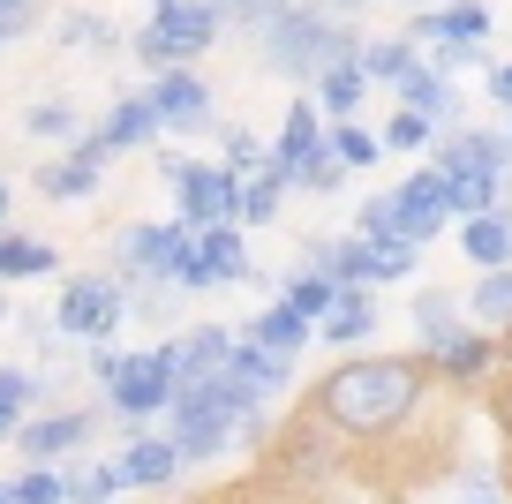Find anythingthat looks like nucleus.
<instances>
[{"instance_id": "nucleus-31", "label": "nucleus", "mask_w": 512, "mask_h": 504, "mask_svg": "<svg viewBox=\"0 0 512 504\" xmlns=\"http://www.w3.org/2000/svg\"><path fill=\"white\" fill-rule=\"evenodd\" d=\"M339 174H347V158L332 151V136H317V143H309V158H302V174H294V189L332 196V189H339Z\"/></svg>"}, {"instance_id": "nucleus-17", "label": "nucleus", "mask_w": 512, "mask_h": 504, "mask_svg": "<svg viewBox=\"0 0 512 504\" xmlns=\"http://www.w3.org/2000/svg\"><path fill=\"white\" fill-rule=\"evenodd\" d=\"M174 467H181L174 444H159V437L136 429V444H128V459H121V482L128 489H166V482H174Z\"/></svg>"}, {"instance_id": "nucleus-39", "label": "nucleus", "mask_w": 512, "mask_h": 504, "mask_svg": "<svg viewBox=\"0 0 512 504\" xmlns=\"http://www.w3.org/2000/svg\"><path fill=\"white\" fill-rule=\"evenodd\" d=\"M226 166H234V174L264 166V151H256V136H249V128H226Z\"/></svg>"}, {"instance_id": "nucleus-25", "label": "nucleus", "mask_w": 512, "mask_h": 504, "mask_svg": "<svg viewBox=\"0 0 512 504\" xmlns=\"http://www.w3.org/2000/svg\"><path fill=\"white\" fill-rule=\"evenodd\" d=\"M249 339H256V347H272V354H302V347H309V316H294L287 301H272V309L256 316Z\"/></svg>"}, {"instance_id": "nucleus-21", "label": "nucleus", "mask_w": 512, "mask_h": 504, "mask_svg": "<svg viewBox=\"0 0 512 504\" xmlns=\"http://www.w3.org/2000/svg\"><path fill=\"white\" fill-rule=\"evenodd\" d=\"M362 249H369V286H377V279H407L422 241H407L400 226H392V234H362Z\"/></svg>"}, {"instance_id": "nucleus-47", "label": "nucleus", "mask_w": 512, "mask_h": 504, "mask_svg": "<svg viewBox=\"0 0 512 504\" xmlns=\"http://www.w3.org/2000/svg\"><path fill=\"white\" fill-rule=\"evenodd\" d=\"M505 429H512V392H505Z\"/></svg>"}, {"instance_id": "nucleus-26", "label": "nucleus", "mask_w": 512, "mask_h": 504, "mask_svg": "<svg viewBox=\"0 0 512 504\" xmlns=\"http://www.w3.org/2000/svg\"><path fill=\"white\" fill-rule=\"evenodd\" d=\"M151 136H159V113H151L144 98H121V113L98 128V143H106V151H136V143H151Z\"/></svg>"}, {"instance_id": "nucleus-8", "label": "nucleus", "mask_w": 512, "mask_h": 504, "mask_svg": "<svg viewBox=\"0 0 512 504\" xmlns=\"http://www.w3.org/2000/svg\"><path fill=\"white\" fill-rule=\"evenodd\" d=\"M144 106L159 113V128H174V136H204L211 128V91L189 76V68H159V83L144 91Z\"/></svg>"}, {"instance_id": "nucleus-10", "label": "nucleus", "mask_w": 512, "mask_h": 504, "mask_svg": "<svg viewBox=\"0 0 512 504\" xmlns=\"http://www.w3.org/2000/svg\"><path fill=\"white\" fill-rule=\"evenodd\" d=\"M392 226H400L407 241H437V226H445V174H437V166H422V174L400 181V196H392Z\"/></svg>"}, {"instance_id": "nucleus-15", "label": "nucleus", "mask_w": 512, "mask_h": 504, "mask_svg": "<svg viewBox=\"0 0 512 504\" xmlns=\"http://www.w3.org/2000/svg\"><path fill=\"white\" fill-rule=\"evenodd\" d=\"M392 91H400V106H415V113H430V121H437V128H445V121H460V91H452V83H445V76H437V68H430V61H415V68H407V76H400V83H392Z\"/></svg>"}, {"instance_id": "nucleus-40", "label": "nucleus", "mask_w": 512, "mask_h": 504, "mask_svg": "<svg viewBox=\"0 0 512 504\" xmlns=\"http://www.w3.org/2000/svg\"><path fill=\"white\" fill-rule=\"evenodd\" d=\"M362 234H392V196H369L362 204Z\"/></svg>"}, {"instance_id": "nucleus-46", "label": "nucleus", "mask_w": 512, "mask_h": 504, "mask_svg": "<svg viewBox=\"0 0 512 504\" xmlns=\"http://www.w3.org/2000/svg\"><path fill=\"white\" fill-rule=\"evenodd\" d=\"M505 174H512V136H505Z\"/></svg>"}, {"instance_id": "nucleus-18", "label": "nucleus", "mask_w": 512, "mask_h": 504, "mask_svg": "<svg viewBox=\"0 0 512 504\" xmlns=\"http://www.w3.org/2000/svg\"><path fill=\"white\" fill-rule=\"evenodd\" d=\"M166 362H174V384H196V377H211V369L226 362V331H219V324L189 331V339H174V347H166Z\"/></svg>"}, {"instance_id": "nucleus-49", "label": "nucleus", "mask_w": 512, "mask_h": 504, "mask_svg": "<svg viewBox=\"0 0 512 504\" xmlns=\"http://www.w3.org/2000/svg\"><path fill=\"white\" fill-rule=\"evenodd\" d=\"M407 8H430V0H407Z\"/></svg>"}, {"instance_id": "nucleus-30", "label": "nucleus", "mask_w": 512, "mask_h": 504, "mask_svg": "<svg viewBox=\"0 0 512 504\" xmlns=\"http://www.w3.org/2000/svg\"><path fill=\"white\" fill-rule=\"evenodd\" d=\"M415 331H422V347H445V339H460V309H452V294L445 286H430V294L415 301Z\"/></svg>"}, {"instance_id": "nucleus-11", "label": "nucleus", "mask_w": 512, "mask_h": 504, "mask_svg": "<svg viewBox=\"0 0 512 504\" xmlns=\"http://www.w3.org/2000/svg\"><path fill=\"white\" fill-rule=\"evenodd\" d=\"M106 158L113 151L98 136H76V151H68L61 166H38V189H46L53 204H83V196L98 189V166H106Z\"/></svg>"}, {"instance_id": "nucleus-13", "label": "nucleus", "mask_w": 512, "mask_h": 504, "mask_svg": "<svg viewBox=\"0 0 512 504\" xmlns=\"http://www.w3.org/2000/svg\"><path fill=\"white\" fill-rule=\"evenodd\" d=\"M490 31V8L460 0V8H430V16L407 23V46H460V38H482Z\"/></svg>"}, {"instance_id": "nucleus-38", "label": "nucleus", "mask_w": 512, "mask_h": 504, "mask_svg": "<svg viewBox=\"0 0 512 504\" xmlns=\"http://www.w3.org/2000/svg\"><path fill=\"white\" fill-rule=\"evenodd\" d=\"M332 151L347 158V166H369V158H377V136H362V128L339 121V128H332Z\"/></svg>"}, {"instance_id": "nucleus-33", "label": "nucleus", "mask_w": 512, "mask_h": 504, "mask_svg": "<svg viewBox=\"0 0 512 504\" xmlns=\"http://www.w3.org/2000/svg\"><path fill=\"white\" fill-rule=\"evenodd\" d=\"M430 136H437V121L430 113H415V106H400L392 121H384V136H377V151H430Z\"/></svg>"}, {"instance_id": "nucleus-34", "label": "nucleus", "mask_w": 512, "mask_h": 504, "mask_svg": "<svg viewBox=\"0 0 512 504\" xmlns=\"http://www.w3.org/2000/svg\"><path fill=\"white\" fill-rule=\"evenodd\" d=\"M23 128H31L38 143H76V136H83L76 106H61V98H46V106H31V113H23Z\"/></svg>"}, {"instance_id": "nucleus-41", "label": "nucleus", "mask_w": 512, "mask_h": 504, "mask_svg": "<svg viewBox=\"0 0 512 504\" xmlns=\"http://www.w3.org/2000/svg\"><path fill=\"white\" fill-rule=\"evenodd\" d=\"M490 98H497V106H512V61L490 68Z\"/></svg>"}, {"instance_id": "nucleus-42", "label": "nucleus", "mask_w": 512, "mask_h": 504, "mask_svg": "<svg viewBox=\"0 0 512 504\" xmlns=\"http://www.w3.org/2000/svg\"><path fill=\"white\" fill-rule=\"evenodd\" d=\"M31 31V16H8V8H0V46H8V38H23Z\"/></svg>"}, {"instance_id": "nucleus-44", "label": "nucleus", "mask_w": 512, "mask_h": 504, "mask_svg": "<svg viewBox=\"0 0 512 504\" xmlns=\"http://www.w3.org/2000/svg\"><path fill=\"white\" fill-rule=\"evenodd\" d=\"M332 8H339V16H347V8H362V0H332Z\"/></svg>"}, {"instance_id": "nucleus-27", "label": "nucleus", "mask_w": 512, "mask_h": 504, "mask_svg": "<svg viewBox=\"0 0 512 504\" xmlns=\"http://www.w3.org/2000/svg\"><path fill=\"white\" fill-rule=\"evenodd\" d=\"M279 196H287V181H279L272 166H249V181H241V196H234V219H249V226L279 219Z\"/></svg>"}, {"instance_id": "nucleus-3", "label": "nucleus", "mask_w": 512, "mask_h": 504, "mask_svg": "<svg viewBox=\"0 0 512 504\" xmlns=\"http://www.w3.org/2000/svg\"><path fill=\"white\" fill-rule=\"evenodd\" d=\"M211 38H219V8L211 0H159V16L136 31V61L174 68V61H196Z\"/></svg>"}, {"instance_id": "nucleus-50", "label": "nucleus", "mask_w": 512, "mask_h": 504, "mask_svg": "<svg viewBox=\"0 0 512 504\" xmlns=\"http://www.w3.org/2000/svg\"><path fill=\"white\" fill-rule=\"evenodd\" d=\"M467 504H490V497H467Z\"/></svg>"}, {"instance_id": "nucleus-51", "label": "nucleus", "mask_w": 512, "mask_h": 504, "mask_svg": "<svg viewBox=\"0 0 512 504\" xmlns=\"http://www.w3.org/2000/svg\"><path fill=\"white\" fill-rule=\"evenodd\" d=\"M505 241H512V219H505Z\"/></svg>"}, {"instance_id": "nucleus-2", "label": "nucleus", "mask_w": 512, "mask_h": 504, "mask_svg": "<svg viewBox=\"0 0 512 504\" xmlns=\"http://www.w3.org/2000/svg\"><path fill=\"white\" fill-rule=\"evenodd\" d=\"M354 53H362V38H354L347 23L317 16V8H287V0H279L272 23H264V61L287 83L317 76V68H332V61H354Z\"/></svg>"}, {"instance_id": "nucleus-36", "label": "nucleus", "mask_w": 512, "mask_h": 504, "mask_svg": "<svg viewBox=\"0 0 512 504\" xmlns=\"http://www.w3.org/2000/svg\"><path fill=\"white\" fill-rule=\"evenodd\" d=\"M279 301H287L294 316H324V309H332V279L302 271V279H287V286H279Z\"/></svg>"}, {"instance_id": "nucleus-45", "label": "nucleus", "mask_w": 512, "mask_h": 504, "mask_svg": "<svg viewBox=\"0 0 512 504\" xmlns=\"http://www.w3.org/2000/svg\"><path fill=\"white\" fill-rule=\"evenodd\" d=\"M0 219H8V181H0Z\"/></svg>"}, {"instance_id": "nucleus-48", "label": "nucleus", "mask_w": 512, "mask_h": 504, "mask_svg": "<svg viewBox=\"0 0 512 504\" xmlns=\"http://www.w3.org/2000/svg\"><path fill=\"white\" fill-rule=\"evenodd\" d=\"M0 504H16V497H8V482H0Z\"/></svg>"}, {"instance_id": "nucleus-28", "label": "nucleus", "mask_w": 512, "mask_h": 504, "mask_svg": "<svg viewBox=\"0 0 512 504\" xmlns=\"http://www.w3.org/2000/svg\"><path fill=\"white\" fill-rule=\"evenodd\" d=\"M61 256H53V241L38 234H0V279H38V271H53Z\"/></svg>"}, {"instance_id": "nucleus-19", "label": "nucleus", "mask_w": 512, "mask_h": 504, "mask_svg": "<svg viewBox=\"0 0 512 504\" xmlns=\"http://www.w3.org/2000/svg\"><path fill=\"white\" fill-rule=\"evenodd\" d=\"M460 249H467L475 271L512 264V241H505V219H497V211H467V219H460Z\"/></svg>"}, {"instance_id": "nucleus-12", "label": "nucleus", "mask_w": 512, "mask_h": 504, "mask_svg": "<svg viewBox=\"0 0 512 504\" xmlns=\"http://www.w3.org/2000/svg\"><path fill=\"white\" fill-rule=\"evenodd\" d=\"M226 377L234 384H249L256 399L264 392H279V384H287V369H294V354H272V347H256V339H226Z\"/></svg>"}, {"instance_id": "nucleus-1", "label": "nucleus", "mask_w": 512, "mask_h": 504, "mask_svg": "<svg viewBox=\"0 0 512 504\" xmlns=\"http://www.w3.org/2000/svg\"><path fill=\"white\" fill-rule=\"evenodd\" d=\"M422 369L415 354H377V362H339L332 377H324L317 407L332 429H347V437H384V429H400L407 414H415L422 399Z\"/></svg>"}, {"instance_id": "nucleus-7", "label": "nucleus", "mask_w": 512, "mask_h": 504, "mask_svg": "<svg viewBox=\"0 0 512 504\" xmlns=\"http://www.w3.org/2000/svg\"><path fill=\"white\" fill-rule=\"evenodd\" d=\"M106 399H113V414H128V422H151V414L174 399V362H166V347L159 354H121Z\"/></svg>"}, {"instance_id": "nucleus-5", "label": "nucleus", "mask_w": 512, "mask_h": 504, "mask_svg": "<svg viewBox=\"0 0 512 504\" xmlns=\"http://www.w3.org/2000/svg\"><path fill=\"white\" fill-rule=\"evenodd\" d=\"M181 256H189V219H174V226H128L121 249H113V271H121V279H144V286H174Z\"/></svg>"}, {"instance_id": "nucleus-22", "label": "nucleus", "mask_w": 512, "mask_h": 504, "mask_svg": "<svg viewBox=\"0 0 512 504\" xmlns=\"http://www.w3.org/2000/svg\"><path fill=\"white\" fill-rule=\"evenodd\" d=\"M467 309H475L490 331H512V264H490V271H482L475 294H467Z\"/></svg>"}, {"instance_id": "nucleus-37", "label": "nucleus", "mask_w": 512, "mask_h": 504, "mask_svg": "<svg viewBox=\"0 0 512 504\" xmlns=\"http://www.w3.org/2000/svg\"><path fill=\"white\" fill-rule=\"evenodd\" d=\"M61 38H68V46H121V31H113L106 16H68Z\"/></svg>"}, {"instance_id": "nucleus-29", "label": "nucleus", "mask_w": 512, "mask_h": 504, "mask_svg": "<svg viewBox=\"0 0 512 504\" xmlns=\"http://www.w3.org/2000/svg\"><path fill=\"white\" fill-rule=\"evenodd\" d=\"M430 362L445 369L452 384H475L482 369H490V339H482V331H460V339H445V347H437Z\"/></svg>"}, {"instance_id": "nucleus-24", "label": "nucleus", "mask_w": 512, "mask_h": 504, "mask_svg": "<svg viewBox=\"0 0 512 504\" xmlns=\"http://www.w3.org/2000/svg\"><path fill=\"white\" fill-rule=\"evenodd\" d=\"M354 106H362V68H354V61H332V68H317V113L347 121Z\"/></svg>"}, {"instance_id": "nucleus-20", "label": "nucleus", "mask_w": 512, "mask_h": 504, "mask_svg": "<svg viewBox=\"0 0 512 504\" xmlns=\"http://www.w3.org/2000/svg\"><path fill=\"white\" fill-rule=\"evenodd\" d=\"M309 271L332 286H369V249L362 241H309Z\"/></svg>"}, {"instance_id": "nucleus-9", "label": "nucleus", "mask_w": 512, "mask_h": 504, "mask_svg": "<svg viewBox=\"0 0 512 504\" xmlns=\"http://www.w3.org/2000/svg\"><path fill=\"white\" fill-rule=\"evenodd\" d=\"M181 219L189 226H211V219H234V196H241V174L234 166H181Z\"/></svg>"}, {"instance_id": "nucleus-6", "label": "nucleus", "mask_w": 512, "mask_h": 504, "mask_svg": "<svg viewBox=\"0 0 512 504\" xmlns=\"http://www.w3.org/2000/svg\"><path fill=\"white\" fill-rule=\"evenodd\" d=\"M121 316H128L121 279H98V271H83V279H68L61 309H53V331H68V339H106Z\"/></svg>"}, {"instance_id": "nucleus-23", "label": "nucleus", "mask_w": 512, "mask_h": 504, "mask_svg": "<svg viewBox=\"0 0 512 504\" xmlns=\"http://www.w3.org/2000/svg\"><path fill=\"white\" fill-rule=\"evenodd\" d=\"M497 196H505V174H445V219L497 211Z\"/></svg>"}, {"instance_id": "nucleus-14", "label": "nucleus", "mask_w": 512, "mask_h": 504, "mask_svg": "<svg viewBox=\"0 0 512 504\" xmlns=\"http://www.w3.org/2000/svg\"><path fill=\"white\" fill-rule=\"evenodd\" d=\"M91 437V414H38V422H16V444L23 459H61Z\"/></svg>"}, {"instance_id": "nucleus-4", "label": "nucleus", "mask_w": 512, "mask_h": 504, "mask_svg": "<svg viewBox=\"0 0 512 504\" xmlns=\"http://www.w3.org/2000/svg\"><path fill=\"white\" fill-rule=\"evenodd\" d=\"M234 279H249V241L234 234V219L189 226V256H181L174 286H234Z\"/></svg>"}, {"instance_id": "nucleus-35", "label": "nucleus", "mask_w": 512, "mask_h": 504, "mask_svg": "<svg viewBox=\"0 0 512 504\" xmlns=\"http://www.w3.org/2000/svg\"><path fill=\"white\" fill-rule=\"evenodd\" d=\"M8 497L16 504H68V489H61V474H53V459H31V467L8 482Z\"/></svg>"}, {"instance_id": "nucleus-32", "label": "nucleus", "mask_w": 512, "mask_h": 504, "mask_svg": "<svg viewBox=\"0 0 512 504\" xmlns=\"http://www.w3.org/2000/svg\"><path fill=\"white\" fill-rule=\"evenodd\" d=\"M61 489H68V504H113L121 497V467H76V474H61Z\"/></svg>"}, {"instance_id": "nucleus-43", "label": "nucleus", "mask_w": 512, "mask_h": 504, "mask_svg": "<svg viewBox=\"0 0 512 504\" xmlns=\"http://www.w3.org/2000/svg\"><path fill=\"white\" fill-rule=\"evenodd\" d=\"M211 8H272V0H211Z\"/></svg>"}, {"instance_id": "nucleus-16", "label": "nucleus", "mask_w": 512, "mask_h": 504, "mask_svg": "<svg viewBox=\"0 0 512 504\" xmlns=\"http://www.w3.org/2000/svg\"><path fill=\"white\" fill-rule=\"evenodd\" d=\"M377 331V309H369V286H332V309H324V339L332 347H354Z\"/></svg>"}]
</instances>
